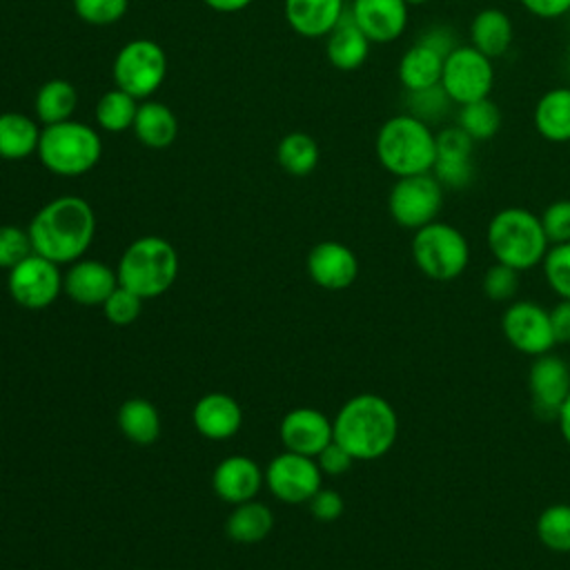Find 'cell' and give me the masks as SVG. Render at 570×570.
<instances>
[{"label": "cell", "mask_w": 570, "mask_h": 570, "mask_svg": "<svg viewBox=\"0 0 570 570\" xmlns=\"http://www.w3.org/2000/svg\"><path fill=\"white\" fill-rule=\"evenodd\" d=\"M27 232L36 254L58 265L76 263L94 240L96 214L80 196H58L33 214Z\"/></svg>", "instance_id": "cell-1"}, {"label": "cell", "mask_w": 570, "mask_h": 570, "mask_svg": "<svg viewBox=\"0 0 570 570\" xmlns=\"http://www.w3.org/2000/svg\"><path fill=\"white\" fill-rule=\"evenodd\" d=\"M334 441H338L354 461H374L385 456L399 436V416L392 403L379 394H356L336 412Z\"/></svg>", "instance_id": "cell-2"}, {"label": "cell", "mask_w": 570, "mask_h": 570, "mask_svg": "<svg viewBox=\"0 0 570 570\" xmlns=\"http://www.w3.org/2000/svg\"><path fill=\"white\" fill-rule=\"evenodd\" d=\"M376 158L396 178L428 174L434 167L436 136L412 114L387 118L376 134Z\"/></svg>", "instance_id": "cell-3"}, {"label": "cell", "mask_w": 570, "mask_h": 570, "mask_svg": "<svg viewBox=\"0 0 570 570\" xmlns=\"http://www.w3.org/2000/svg\"><path fill=\"white\" fill-rule=\"evenodd\" d=\"M488 247L497 263L523 272L543 261L550 243L539 216L523 207H505L488 223Z\"/></svg>", "instance_id": "cell-4"}, {"label": "cell", "mask_w": 570, "mask_h": 570, "mask_svg": "<svg viewBox=\"0 0 570 570\" xmlns=\"http://www.w3.org/2000/svg\"><path fill=\"white\" fill-rule=\"evenodd\" d=\"M118 283L134 294L156 298L165 294L178 276V254L174 245L160 236H140L120 256Z\"/></svg>", "instance_id": "cell-5"}, {"label": "cell", "mask_w": 570, "mask_h": 570, "mask_svg": "<svg viewBox=\"0 0 570 570\" xmlns=\"http://www.w3.org/2000/svg\"><path fill=\"white\" fill-rule=\"evenodd\" d=\"M36 154L56 176H82L98 165L102 140L91 125L62 120L42 127Z\"/></svg>", "instance_id": "cell-6"}, {"label": "cell", "mask_w": 570, "mask_h": 570, "mask_svg": "<svg viewBox=\"0 0 570 570\" xmlns=\"http://www.w3.org/2000/svg\"><path fill=\"white\" fill-rule=\"evenodd\" d=\"M410 249L419 272L436 283L459 278L470 263V245L465 236L456 227L439 220L416 229Z\"/></svg>", "instance_id": "cell-7"}, {"label": "cell", "mask_w": 570, "mask_h": 570, "mask_svg": "<svg viewBox=\"0 0 570 570\" xmlns=\"http://www.w3.org/2000/svg\"><path fill=\"white\" fill-rule=\"evenodd\" d=\"M111 76L118 89L136 100H147L167 76V53L149 38H134L114 58Z\"/></svg>", "instance_id": "cell-8"}, {"label": "cell", "mask_w": 570, "mask_h": 570, "mask_svg": "<svg viewBox=\"0 0 570 570\" xmlns=\"http://www.w3.org/2000/svg\"><path fill=\"white\" fill-rule=\"evenodd\" d=\"M443 205V185L428 171L399 178L387 196V209L396 225L421 229L436 220Z\"/></svg>", "instance_id": "cell-9"}, {"label": "cell", "mask_w": 570, "mask_h": 570, "mask_svg": "<svg viewBox=\"0 0 570 570\" xmlns=\"http://www.w3.org/2000/svg\"><path fill=\"white\" fill-rule=\"evenodd\" d=\"M494 85V69L492 60L483 56L479 49L470 47H454L443 62L441 73V89L445 96L459 105L481 100L490 96Z\"/></svg>", "instance_id": "cell-10"}, {"label": "cell", "mask_w": 570, "mask_h": 570, "mask_svg": "<svg viewBox=\"0 0 570 570\" xmlns=\"http://www.w3.org/2000/svg\"><path fill=\"white\" fill-rule=\"evenodd\" d=\"M7 287L11 298L24 309H45L49 307L62 292V274L58 263L31 254L13 269H9Z\"/></svg>", "instance_id": "cell-11"}, {"label": "cell", "mask_w": 570, "mask_h": 570, "mask_svg": "<svg viewBox=\"0 0 570 570\" xmlns=\"http://www.w3.org/2000/svg\"><path fill=\"white\" fill-rule=\"evenodd\" d=\"M501 330L505 341L521 354L541 356L557 345L550 312L532 301H514L501 316Z\"/></svg>", "instance_id": "cell-12"}, {"label": "cell", "mask_w": 570, "mask_h": 570, "mask_svg": "<svg viewBox=\"0 0 570 570\" xmlns=\"http://www.w3.org/2000/svg\"><path fill=\"white\" fill-rule=\"evenodd\" d=\"M269 492L285 503H307L323 488V472L314 456L285 450L274 456L265 470Z\"/></svg>", "instance_id": "cell-13"}, {"label": "cell", "mask_w": 570, "mask_h": 570, "mask_svg": "<svg viewBox=\"0 0 570 570\" xmlns=\"http://www.w3.org/2000/svg\"><path fill=\"white\" fill-rule=\"evenodd\" d=\"M445 36L448 33L443 29L432 31L430 36H425L423 40L412 45L401 56L399 80L410 94L425 91V89H432V87L441 85L445 56L454 49L452 40H448Z\"/></svg>", "instance_id": "cell-14"}, {"label": "cell", "mask_w": 570, "mask_h": 570, "mask_svg": "<svg viewBox=\"0 0 570 570\" xmlns=\"http://www.w3.org/2000/svg\"><path fill=\"white\" fill-rule=\"evenodd\" d=\"M528 390L532 396L534 412L541 414L543 419H557L563 401L570 394L568 363L552 352L534 356V363L530 365L528 372Z\"/></svg>", "instance_id": "cell-15"}, {"label": "cell", "mask_w": 570, "mask_h": 570, "mask_svg": "<svg viewBox=\"0 0 570 570\" xmlns=\"http://www.w3.org/2000/svg\"><path fill=\"white\" fill-rule=\"evenodd\" d=\"M307 274L323 289H345L358 276L356 254L338 240H321L307 254Z\"/></svg>", "instance_id": "cell-16"}, {"label": "cell", "mask_w": 570, "mask_h": 570, "mask_svg": "<svg viewBox=\"0 0 570 570\" xmlns=\"http://www.w3.org/2000/svg\"><path fill=\"white\" fill-rule=\"evenodd\" d=\"M332 439V421L321 410L294 407L281 421V441L289 452L316 456Z\"/></svg>", "instance_id": "cell-17"}, {"label": "cell", "mask_w": 570, "mask_h": 570, "mask_svg": "<svg viewBox=\"0 0 570 570\" xmlns=\"http://www.w3.org/2000/svg\"><path fill=\"white\" fill-rule=\"evenodd\" d=\"M472 138L456 125L436 134L434 178L443 187H465L472 180Z\"/></svg>", "instance_id": "cell-18"}, {"label": "cell", "mask_w": 570, "mask_h": 570, "mask_svg": "<svg viewBox=\"0 0 570 570\" xmlns=\"http://www.w3.org/2000/svg\"><path fill=\"white\" fill-rule=\"evenodd\" d=\"M407 2L405 0H354L350 16L370 42H392L407 24Z\"/></svg>", "instance_id": "cell-19"}, {"label": "cell", "mask_w": 570, "mask_h": 570, "mask_svg": "<svg viewBox=\"0 0 570 570\" xmlns=\"http://www.w3.org/2000/svg\"><path fill=\"white\" fill-rule=\"evenodd\" d=\"M263 481L265 472L258 468L254 459L245 454L223 459L212 474V488L216 497L234 505L252 501L258 494Z\"/></svg>", "instance_id": "cell-20"}, {"label": "cell", "mask_w": 570, "mask_h": 570, "mask_svg": "<svg viewBox=\"0 0 570 570\" xmlns=\"http://www.w3.org/2000/svg\"><path fill=\"white\" fill-rule=\"evenodd\" d=\"M118 287V274L91 258H78L62 276L65 294L80 305H102L107 296Z\"/></svg>", "instance_id": "cell-21"}, {"label": "cell", "mask_w": 570, "mask_h": 570, "mask_svg": "<svg viewBox=\"0 0 570 570\" xmlns=\"http://www.w3.org/2000/svg\"><path fill=\"white\" fill-rule=\"evenodd\" d=\"M194 428L209 441L232 439L243 425V410L238 401L223 392H209L200 396L191 410Z\"/></svg>", "instance_id": "cell-22"}, {"label": "cell", "mask_w": 570, "mask_h": 570, "mask_svg": "<svg viewBox=\"0 0 570 570\" xmlns=\"http://www.w3.org/2000/svg\"><path fill=\"white\" fill-rule=\"evenodd\" d=\"M285 20L303 38L327 36L345 13L343 0H285Z\"/></svg>", "instance_id": "cell-23"}, {"label": "cell", "mask_w": 570, "mask_h": 570, "mask_svg": "<svg viewBox=\"0 0 570 570\" xmlns=\"http://www.w3.org/2000/svg\"><path fill=\"white\" fill-rule=\"evenodd\" d=\"M325 51L332 67L341 71H354L365 62L370 53V40L358 29L354 18L350 13H343L338 24L327 33Z\"/></svg>", "instance_id": "cell-24"}, {"label": "cell", "mask_w": 570, "mask_h": 570, "mask_svg": "<svg viewBox=\"0 0 570 570\" xmlns=\"http://www.w3.org/2000/svg\"><path fill=\"white\" fill-rule=\"evenodd\" d=\"M131 129L145 147L167 149L178 136V120L165 102L147 98L138 105Z\"/></svg>", "instance_id": "cell-25"}, {"label": "cell", "mask_w": 570, "mask_h": 570, "mask_svg": "<svg viewBox=\"0 0 570 570\" xmlns=\"http://www.w3.org/2000/svg\"><path fill=\"white\" fill-rule=\"evenodd\" d=\"M512 20L501 9H481L470 24L472 47L490 60L501 58L512 45Z\"/></svg>", "instance_id": "cell-26"}, {"label": "cell", "mask_w": 570, "mask_h": 570, "mask_svg": "<svg viewBox=\"0 0 570 570\" xmlns=\"http://www.w3.org/2000/svg\"><path fill=\"white\" fill-rule=\"evenodd\" d=\"M40 127L33 118L20 111L0 114V158L22 160L38 151Z\"/></svg>", "instance_id": "cell-27"}, {"label": "cell", "mask_w": 570, "mask_h": 570, "mask_svg": "<svg viewBox=\"0 0 570 570\" xmlns=\"http://www.w3.org/2000/svg\"><path fill=\"white\" fill-rule=\"evenodd\" d=\"M534 127L550 142L570 140V89L546 91L534 107Z\"/></svg>", "instance_id": "cell-28"}, {"label": "cell", "mask_w": 570, "mask_h": 570, "mask_svg": "<svg viewBox=\"0 0 570 570\" xmlns=\"http://www.w3.org/2000/svg\"><path fill=\"white\" fill-rule=\"evenodd\" d=\"M274 528V514L265 503L258 501H245L238 503L232 514L227 517L225 532L236 543H258L263 541Z\"/></svg>", "instance_id": "cell-29"}, {"label": "cell", "mask_w": 570, "mask_h": 570, "mask_svg": "<svg viewBox=\"0 0 570 570\" xmlns=\"http://www.w3.org/2000/svg\"><path fill=\"white\" fill-rule=\"evenodd\" d=\"M78 107V91L65 78H51L40 85L36 91L33 109L40 125H56L62 120H71V114Z\"/></svg>", "instance_id": "cell-30"}, {"label": "cell", "mask_w": 570, "mask_h": 570, "mask_svg": "<svg viewBox=\"0 0 570 570\" xmlns=\"http://www.w3.org/2000/svg\"><path fill=\"white\" fill-rule=\"evenodd\" d=\"M118 428L127 441L138 445H149L160 436V414L158 410L140 396L127 399L118 407Z\"/></svg>", "instance_id": "cell-31"}, {"label": "cell", "mask_w": 570, "mask_h": 570, "mask_svg": "<svg viewBox=\"0 0 570 570\" xmlns=\"http://www.w3.org/2000/svg\"><path fill=\"white\" fill-rule=\"evenodd\" d=\"M276 160L289 176H307L318 165V145L305 131H289L276 145Z\"/></svg>", "instance_id": "cell-32"}, {"label": "cell", "mask_w": 570, "mask_h": 570, "mask_svg": "<svg viewBox=\"0 0 570 570\" xmlns=\"http://www.w3.org/2000/svg\"><path fill=\"white\" fill-rule=\"evenodd\" d=\"M136 111H138V100L131 94L116 87V89L105 91L98 98L94 116H96V122L100 129L120 134V131L131 129Z\"/></svg>", "instance_id": "cell-33"}, {"label": "cell", "mask_w": 570, "mask_h": 570, "mask_svg": "<svg viewBox=\"0 0 570 570\" xmlns=\"http://www.w3.org/2000/svg\"><path fill=\"white\" fill-rule=\"evenodd\" d=\"M539 541L559 554L570 552V503H552L537 519Z\"/></svg>", "instance_id": "cell-34"}, {"label": "cell", "mask_w": 570, "mask_h": 570, "mask_svg": "<svg viewBox=\"0 0 570 570\" xmlns=\"http://www.w3.org/2000/svg\"><path fill=\"white\" fill-rule=\"evenodd\" d=\"M459 127L472 138V140H488L492 138L501 127V111L494 100L481 98L461 105L459 111Z\"/></svg>", "instance_id": "cell-35"}, {"label": "cell", "mask_w": 570, "mask_h": 570, "mask_svg": "<svg viewBox=\"0 0 570 570\" xmlns=\"http://www.w3.org/2000/svg\"><path fill=\"white\" fill-rule=\"evenodd\" d=\"M541 265L552 292L559 298H570V240L550 245Z\"/></svg>", "instance_id": "cell-36"}, {"label": "cell", "mask_w": 570, "mask_h": 570, "mask_svg": "<svg viewBox=\"0 0 570 570\" xmlns=\"http://www.w3.org/2000/svg\"><path fill=\"white\" fill-rule=\"evenodd\" d=\"M71 4L76 16L94 27L114 24L129 9V0H71Z\"/></svg>", "instance_id": "cell-37"}, {"label": "cell", "mask_w": 570, "mask_h": 570, "mask_svg": "<svg viewBox=\"0 0 570 570\" xmlns=\"http://www.w3.org/2000/svg\"><path fill=\"white\" fill-rule=\"evenodd\" d=\"M33 254L29 232L18 225H0V267L13 269Z\"/></svg>", "instance_id": "cell-38"}, {"label": "cell", "mask_w": 570, "mask_h": 570, "mask_svg": "<svg viewBox=\"0 0 570 570\" xmlns=\"http://www.w3.org/2000/svg\"><path fill=\"white\" fill-rule=\"evenodd\" d=\"M517 289H519V269L494 261V265H490L483 276L485 296L494 303H505L514 298Z\"/></svg>", "instance_id": "cell-39"}, {"label": "cell", "mask_w": 570, "mask_h": 570, "mask_svg": "<svg viewBox=\"0 0 570 570\" xmlns=\"http://www.w3.org/2000/svg\"><path fill=\"white\" fill-rule=\"evenodd\" d=\"M140 309H142V298L138 294H134L131 289L122 287L120 283L102 303V312H105L107 321L114 325L134 323L140 316Z\"/></svg>", "instance_id": "cell-40"}, {"label": "cell", "mask_w": 570, "mask_h": 570, "mask_svg": "<svg viewBox=\"0 0 570 570\" xmlns=\"http://www.w3.org/2000/svg\"><path fill=\"white\" fill-rule=\"evenodd\" d=\"M539 218L550 245L570 240V200L550 203Z\"/></svg>", "instance_id": "cell-41"}, {"label": "cell", "mask_w": 570, "mask_h": 570, "mask_svg": "<svg viewBox=\"0 0 570 570\" xmlns=\"http://www.w3.org/2000/svg\"><path fill=\"white\" fill-rule=\"evenodd\" d=\"M314 459H316L321 472L330 474V476L345 474L352 468V463H354V456L334 439Z\"/></svg>", "instance_id": "cell-42"}, {"label": "cell", "mask_w": 570, "mask_h": 570, "mask_svg": "<svg viewBox=\"0 0 570 570\" xmlns=\"http://www.w3.org/2000/svg\"><path fill=\"white\" fill-rule=\"evenodd\" d=\"M307 505L318 521H336L345 510L343 497L336 490H327V488H318L316 494L307 501Z\"/></svg>", "instance_id": "cell-43"}, {"label": "cell", "mask_w": 570, "mask_h": 570, "mask_svg": "<svg viewBox=\"0 0 570 570\" xmlns=\"http://www.w3.org/2000/svg\"><path fill=\"white\" fill-rule=\"evenodd\" d=\"M550 325L557 343H570V298H559V303L548 309Z\"/></svg>", "instance_id": "cell-44"}, {"label": "cell", "mask_w": 570, "mask_h": 570, "mask_svg": "<svg viewBox=\"0 0 570 570\" xmlns=\"http://www.w3.org/2000/svg\"><path fill=\"white\" fill-rule=\"evenodd\" d=\"M521 4L539 18H559L570 11V0H521Z\"/></svg>", "instance_id": "cell-45"}, {"label": "cell", "mask_w": 570, "mask_h": 570, "mask_svg": "<svg viewBox=\"0 0 570 570\" xmlns=\"http://www.w3.org/2000/svg\"><path fill=\"white\" fill-rule=\"evenodd\" d=\"M203 2L218 13H236V11H243L245 7H249L254 0H203Z\"/></svg>", "instance_id": "cell-46"}, {"label": "cell", "mask_w": 570, "mask_h": 570, "mask_svg": "<svg viewBox=\"0 0 570 570\" xmlns=\"http://www.w3.org/2000/svg\"><path fill=\"white\" fill-rule=\"evenodd\" d=\"M557 423H559V432H561L563 441L570 445V394L557 414Z\"/></svg>", "instance_id": "cell-47"}, {"label": "cell", "mask_w": 570, "mask_h": 570, "mask_svg": "<svg viewBox=\"0 0 570 570\" xmlns=\"http://www.w3.org/2000/svg\"><path fill=\"white\" fill-rule=\"evenodd\" d=\"M407 4H423V2H428V0H405Z\"/></svg>", "instance_id": "cell-48"}, {"label": "cell", "mask_w": 570, "mask_h": 570, "mask_svg": "<svg viewBox=\"0 0 570 570\" xmlns=\"http://www.w3.org/2000/svg\"><path fill=\"white\" fill-rule=\"evenodd\" d=\"M568 58H570V47H568Z\"/></svg>", "instance_id": "cell-49"}]
</instances>
